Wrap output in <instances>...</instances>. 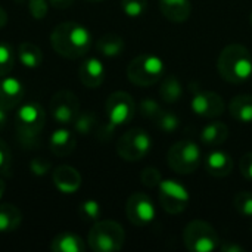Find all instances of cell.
Wrapping results in <instances>:
<instances>
[{"label":"cell","instance_id":"cell-24","mask_svg":"<svg viewBox=\"0 0 252 252\" xmlns=\"http://www.w3.org/2000/svg\"><path fill=\"white\" fill-rule=\"evenodd\" d=\"M16 55H18L19 62L25 68H30V69L38 68L43 63V52H41V49L37 44L31 43V41L21 43L18 46Z\"/></svg>","mask_w":252,"mask_h":252},{"label":"cell","instance_id":"cell-26","mask_svg":"<svg viewBox=\"0 0 252 252\" xmlns=\"http://www.w3.org/2000/svg\"><path fill=\"white\" fill-rule=\"evenodd\" d=\"M159 97L165 103H177L183 97V84L176 75H167L159 87Z\"/></svg>","mask_w":252,"mask_h":252},{"label":"cell","instance_id":"cell-8","mask_svg":"<svg viewBox=\"0 0 252 252\" xmlns=\"http://www.w3.org/2000/svg\"><path fill=\"white\" fill-rule=\"evenodd\" d=\"M183 242L189 251L213 252L220 247V236L210 223L193 220L183 230Z\"/></svg>","mask_w":252,"mask_h":252},{"label":"cell","instance_id":"cell-27","mask_svg":"<svg viewBox=\"0 0 252 252\" xmlns=\"http://www.w3.org/2000/svg\"><path fill=\"white\" fill-rule=\"evenodd\" d=\"M74 131L80 136H89L97 126V118L94 112L84 111L78 112V115L74 120Z\"/></svg>","mask_w":252,"mask_h":252},{"label":"cell","instance_id":"cell-34","mask_svg":"<svg viewBox=\"0 0 252 252\" xmlns=\"http://www.w3.org/2000/svg\"><path fill=\"white\" fill-rule=\"evenodd\" d=\"M139 111H140V114H142V117H145V118H148V120H155L157 117H158V114L162 111V108H161V105L155 100V99H152V97H146V99H143L142 102H140V105H139Z\"/></svg>","mask_w":252,"mask_h":252},{"label":"cell","instance_id":"cell-32","mask_svg":"<svg viewBox=\"0 0 252 252\" xmlns=\"http://www.w3.org/2000/svg\"><path fill=\"white\" fill-rule=\"evenodd\" d=\"M233 205L238 214L245 219H252V192H239L233 199Z\"/></svg>","mask_w":252,"mask_h":252},{"label":"cell","instance_id":"cell-4","mask_svg":"<svg viewBox=\"0 0 252 252\" xmlns=\"http://www.w3.org/2000/svg\"><path fill=\"white\" fill-rule=\"evenodd\" d=\"M165 77L164 61L154 53H142L127 65V78L139 87H149Z\"/></svg>","mask_w":252,"mask_h":252},{"label":"cell","instance_id":"cell-6","mask_svg":"<svg viewBox=\"0 0 252 252\" xmlns=\"http://www.w3.org/2000/svg\"><path fill=\"white\" fill-rule=\"evenodd\" d=\"M204 161L202 149L198 143L192 140L176 142L167 155V162L170 168L182 176H189L195 173Z\"/></svg>","mask_w":252,"mask_h":252},{"label":"cell","instance_id":"cell-38","mask_svg":"<svg viewBox=\"0 0 252 252\" xmlns=\"http://www.w3.org/2000/svg\"><path fill=\"white\" fill-rule=\"evenodd\" d=\"M239 170H241V174L244 176V179H247L248 182H252V152H247L242 155V158L239 161Z\"/></svg>","mask_w":252,"mask_h":252},{"label":"cell","instance_id":"cell-42","mask_svg":"<svg viewBox=\"0 0 252 252\" xmlns=\"http://www.w3.org/2000/svg\"><path fill=\"white\" fill-rule=\"evenodd\" d=\"M6 24H7V13H6V10L0 6V30L4 28Z\"/></svg>","mask_w":252,"mask_h":252},{"label":"cell","instance_id":"cell-36","mask_svg":"<svg viewBox=\"0 0 252 252\" xmlns=\"http://www.w3.org/2000/svg\"><path fill=\"white\" fill-rule=\"evenodd\" d=\"M50 170H52V162L43 157H37L30 161V171H31V174H34L37 177L46 176Z\"/></svg>","mask_w":252,"mask_h":252},{"label":"cell","instance_id":"cell-3","mask_svg":"<svg viewBox=\"0 0 252 252\" xmlns=\"http://www.w3.org/2000/svg\"><path fill=\"white\" fill-rule=\"evenodd\" d=\"M46 112L37 102L22 103L15 114V131L24 148H37L40 134L44 128Z\"/></svg>","mask_w":252,"mask_h":252},{"label":"cell","instance_id":"cell-5","mask_svg":"<svg viewBox=\"0 0 252 252\" xmlns=\"http://www.w3.org/2000/svg\"><path fill=\"white\" fill-rule=\"evenodd\" d=\"M126 242L123 226L112 220H97L89 232L87 244L94 252H118Z\"/></svg>","mask_w":252,"mask_h":252},{"label":"cell","instance_id":"cell-41","mask_svg":"<svg viewBox=\"0 0 252 252\" xmlns=\"http://www.w3.org/2000/svg\"><path fill=\"white\" fill-rule=\"evenodd\" d=\"M7 111L4 109V108H1L0 106V131L6 127V124H7Z\"/></svg>","mask_w":252,"mask_h":252},{"label":"cell","instance_id":"cell-39","mask_svg":"<svg viewBox=\"0 0 252 252\" xmlns=\"http://www.w3.org/2000/svg\"><path fill=\"white\" fill-rule=\"evenodd\" d=\"M219 248H220V250H221L223 252H244L245 251V248H244L242 245H239V244H236V242H233V241H230V242H224V244H221Z\"/></svg>","mask_w":252,"mask_h":252},{"label":"cell","instance_id":"cell-9","mask_svg":"<svg viewBox=\"0 0 252 252\" xmlns=\"http://www.w3.org/2000/svg\"><path fill=\"white\" fill-rule=\"evenodd\" d=\"M152 149V137L143 128H131L126 131L117 142V154L127 162H139Z\"/></svg>","mask_w":252,"mask_h":252},{"label":"cell","instance_id":"cell-35","mask_svg":"<svg viewBox=\"0 0 252 252\" xmlns=\"http://www.w3.org/2000/svg\"><path fill=\"white\" fill-rule=\"evenodd\" d=\"M140 180H142V183H143L146 188L154 189V188H158V185L162 182V176H161V173H159L157 168L148 167V168H145V170L142 171Z\"/></svg>","mask_w":252,"mask_h":252},{"label":"cell","instance_id":"cell-17","mask_svg":"<svg viewBox=\"0 0 252 252\" xmlns=\"http://www.w3.org/2000/svg\"><path fill=\"white\" fill-rule=\"evenodd\" d=\"M106 77V68L99 58L86 59L78 68V78L87 89H97Z\"/></svg>","mask_w":252,"mask_h":252},{"label":"cell","instance_id":"cell-21","mask_svg":"<svg viewBox=\"0 0 252 252\" xmlns=\"http://www.w3.org/2000/svg\"><path fill=\"white\" fill-rule=\"evenodd\" d=\"M229 112L230 115L242 123V124H251L252 123V94L244 93L235 96L229 103Z\"/></svg>","mask_w":252,"mask_h":252},{"label":"cell","instance_id":"cell-37","mask_svg":"<svg viewBox=\"0 0 252 252\" xmlns=\"http://www.w3.org/2000/svg\"><path fill=\"white\" fill-rule=\"evenodd\" d=\"M49 0H28V9L34 19H43L49 12Z\"/></svg>","mask_w":252,"mask_h":252},{"label":"cell","instance_id":"cell-40","mask_svg":"<svg viewBox=\"0 0 252 252\" xmlns=\"http://www.w3.org/2000/svg\"><path fill=\"white\" fill-rule=\"evenodd\" d=\"M49 4L55 9H68L74 4V0H49Z\"/></svg>","mask_w":252,"mask_h":252},{"label":"cell","instance_id":"cell-12","mask_svg":"<svg viewBox=\"0 0 252 252\" xmlns=\"http://www.w3.org/2000/svg\"><path fill=\"white\" fill-rule=\"evenodd\" d=\"M126 216L131 224L137 227H145L151 224L157 217V207L151 196L142 192L133 193L126 204Z\"/></svg>","mask_w":252,"mask_h":252},{"label":"cell","instance_id":"cell-22","mask_svg":"<svg viewBox=\"0 0 252 252\" xmlns=\"http://www.w3.org/2000/svg\"><path fill=\"white\" fill-rule=\"evenodd\" d=\"M50 250L53 252H84L86 244L78 235L63 232L52 239Z\"/></svg>","mask_w":252,"mask_h":252},{"label":"cell","instance_id":"cell-18","mask_svg":"<svg viewBox=\"0 0 252 252\" xmlns=\"http://www.w3.org/2000/svg\"><path fill=\"white\" fill-rule=\"evenodd\" d=\"M77 145V139L72 130H69L66 126H61L56 128L50 137H49V149L55 157L63 158L74 152Z\"/></svg>","mask_w":252,"mask_h":252},{"label":"cell","instance_id":"cell-16","mask_svg":"<svg viewBox=\"0 0 252 252\" xmlns=\"http://www.w3.org/2000/svg\"><path fill=\"white\" fill-rule=\"evenodd\" d=\"M25 94L24 83L16 77H0V106L6 111L16 108Z\"/></svg>","mask_w":252,"mask_h":252},{"label":"cell","instance_id":"cell-7","mask_svg":"<svg viewBox=\"0 0 252 252\" xmlns=\"http://www.w3.org/2000/svg\"><path fill=\"white\" fill-rule=\"evenodd\" d=\"M106 112V133L111 134L115 128L128 124L136 114V102L127 92H114L108 96L105 103Z\"/></svg>","mask_w":252,"mask_h":252},{"label":"cell","instance_id":"cell-14","mask_svg":"<svg viewBox=\"0 0 252 252\" xmlns=\"http://www.w3.org/2000/svg\"><path fill=\"white\" fill-rule=\"evenodd\" d=\"M204 164H205V170L210 176L217 177V179H224L227 176L232 174L233 171V158L232 155L219 148H213V151H210L205 158H204Z\"/></svg>","mask_w":252,"mask_h":252},{"label":"cell","instance_id":"cell-31","mask_svg":"<svg viewBox=\"0 0 252 252\" xmlns=\"http://www.w3.org/2000/svg\"><path fill=\"white\" fill-rule=\"evenodd\" d=\"M81 217L84 220H90V221H97L102 216V208L100 204L94 199H86L80 204L78 208Z\"/></svg>","mask_w":252,"mask_h":252},{"label":"cell","instance_id":"cell-45","mask_svg":"<svg viewBox=\"0 0 252 252\" xmlns=\"http://www.w3.org/2000/svg\"><path fill=\"white\" fill-rule=\"evenodd\" d=\"M250 24H251V27H252V12H251V16H250Z\"/></svg>","mask_w":252,"mask_h":252},{"label":"cell","instance_id":"cell-43","mask_svg":"<svg viewBox=\"0 0 252 252\" xmlns=\"http://www.w3.org/2000/svg\"><path fill=\"white\" fill-rule=\"evenodd\" d=\"M4 190H6V183H4L3 179H0V201H1V198L4 195Z\"/></svg>","mask_w":252,"mask_h":252},{"label":"cell","instance_id":"cell-20","mask_svg":"<svg viewBox=\"0 0 252 252\" xmlns=\"http://www.w3.org/2000/svg\"><path fill=\"white\" fill-rule=\"evenodd\" d=\"M199 139L207 148H219L229 139V127L221 121H213L202 127Z\"/></svg>","mask_w":252,"mask_h":252},{"label":"cell","instance_id":"cell-11","mask_svg":"<svg viewBox=\"0 0 252 252\" xmlns=\"http://www.w3.org/2000/svg\"><path fill=\"white\" fill-rule=\"evenodd\" d=\"M49 111L55 123H58L59 126H69L74 123L75 117L80 112L78 97L71 90L61 89L52 96Z\"/></svg>","mask_w":252,"mask_h":252},{"label":"cell","instance_id":"cell-25","mask_svg":"<svg viewBox=\"0 0 252 252\" xmlns=\"http://www.w3.org/2000/svg\"><path fill=\"white\" fill-rule=\"evenodd\" d=\"M22 223V213L12 204H0V233L15 232Z\"/></svg>","mask_w":252,"mask_h":252},{"label":"cell","instance_id":"cell-30","mask_svg":"<svg viewBox=\"0 0 252 252\" xmlns=\"http://www.w3.org/2000/svg\"><path fill=\"white\" fill-rule=\"evenodd\" d=\"M121 10L128 18H140L148 10V0H121Z\"/></svg>","mask_w":252,"mask_h":252},{"label":"cell","instance_id":"cell-33","mask_svg":"<svg viewBox=\"0 0 252 252\" xmlns=\"http://www.w3.org/2000/svg\"><path fill=\"white\" fill-rule=\"evenodd\" d=\"M12 173V151L9 145L0 139V176H10Z\"/></svg>","mask_w":252,"mask_h":252},{"label":"cell","instance_id":"cell-19","mask_svg":"<svg viewBox=\"0 0 252 252\" xmlns=\"http://www.w3.org/2000/svg\"><path fill=\"white\" fill-rule=\"evenodd\" d=\"M159 9L168 21L174 24H182L188 21L192 13V1L190 0H159Z\"/></svg>","mask_w":252,"mask_h":252},{"label":"cell","instance_id":"cell-15","mask_svg":"<svg viewBox=\"0 0 252 252\" xmlns=\"http://www.w3.org/2000/svg\"><path fill=\"white\" fill-rule=\"evenodd\" d=\"M52 180L55 188L63 195H72L80 190L83 177L77 168L71 165H59L52 173Z\"/></svg>","mask_w":252,"mask_h":252},{"label":"cell","instance_id":"cell-13","mask_svg":"<svg viewBox=\"0 0 252 252\" xmlns=\"http://www.w3.org/2000/svg\"><path fill=\"white\" fill-rule=\"evenodd\" d=\"M192 99H190V109L204 118H217L224 114L226 111V102L224 99L211 90H202L192 87Z\"/></svg>","mask_w":252,"mask_h":252},{"label":"cell","instance_id":"cell-23","mask_svg":"<svg viewBox=\"0 0 252 252\" xmlns=\"http://www.w3.org/2000/svg\"><path fill=\"white\" fill-rule=\"evenodd\" d=\"M126 49V41L121 35L109 32L96 41V50L105 58H117Z\"/></svg>","mask_w":252,"mask_h":252},{"label":"cell","instance_id":"cell-44","mask_svg":"<svg viewBox=\"0 0 252 252\" xmlns=\"http://www.w3.org/2000/svg\"><path fill=\"white\" fill-rule=\"evenodd\" d=\"M87 1H90V3H99V1H103V0H87Z\"/></svg>","mask_w":252,"mask_h":252},{"label":"cell","instance_id":"cell-10","mask_svg":"<svg viewBox=\"0 0 252 252\" xmlns=\"http://www.w3.org/2000/svg\"><path fill=\"white\" fill-rule=\"evenodd\" d=\"M158 198L164 211L173 216L182 214L190 202L188 189L176 180H162L158 185Z\"/></svg>","mask_w":252,"mask_h":252},{"label":"cell","instance_id":"cell-1","mask_svg":"<svg viewBox=\"0 0 252 252\" xmlns=\"http://www.w3.org/2000/svg\"><path fill=\"white\" fill-rule=\"evenodd\" d=\"M92 43V32L87 27L78 22H61L55 25L50 32L52 49L66 59H78L84 56L90 50Z\"/></svg>","mask_w":252,"mask_h":252},{"label":"cell","instance_id":"cell-2","mask_svg":"<svg viewBox=\"0 0 252 252\" xmlns=\"http://www.w3.org/2000/svg\"><path fill=\"white\" fill-rule=\"evenodd\" d=\"M217 69L223 80L232 84H241L252 77V55L244 44L226 46L217 59Z\"/></svg>","mask_w":252,"mask_h":252},{"label":"cell","instance_id":"cell-28","mask_svg":"<svg viewBox=\"0 0 252 252\" xmlns=\"http://www.w3.org/2000/svg\"><path fill=\"white\" fill-rule=\"evenodd\" d=\"M154 123L164 133H174L180 127V118L174 112H170L165 109H162L158 114V117L154 120Z\"/></svg>","mask_w":252,"mask_h":252},{"label":"cell","instance_id":"cell-29","mask_svg":"<svg viewBox=\"0 0 252 252\" xmlns=\"http://www.w3.org/2000/svg\"><path fill=\"white\" fill-rule=\"evenodd\" d=\"M15 65V50L10 43L0 41V77L7 75Z\"/></svg>","mask_w":252,"mask_h":252}]
</instances>
